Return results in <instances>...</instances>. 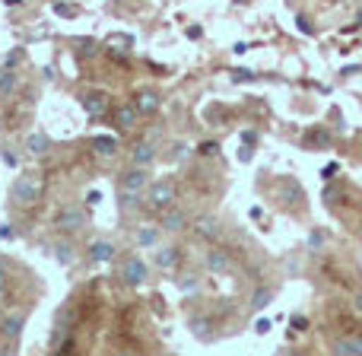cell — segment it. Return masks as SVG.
<instances>
[{
    "label": "cell",
    "mask_w": 362,
    "mask_h": 356,
    "mask_svg": "<svg viewBox=\"0 0 362 356\" xmlns=\"http://www.w3.org/2000/svg\"><path fill=\"white\" fill-rule=\"evenodd\" d=\"M86 261L89 268H105V264L118 261V245L112 239H93L86 245Z\"/></svg>",
    "instance_id": "52a82bcc"
},
{
    "label": "cell",
    "mask_w": 362,
    "mask_h": 356,
    "mask_svg": "<svg viewBox=\"0 0 362 356\" xmlns=\"http://www.w3.org/2000/svg\"><path fill=\"white\" fill-rule=\"evenodd\" d=\"M86 226H89L86 207H80V204L61 207V213H57V229H61L64 236H76V232H83Z\"/></svg>",
    "instance_id": "5b68a950"
},
{
    "label": "cell",
    "mask_w": 362,
    "mask_h": 356,
    "mask_svg": "<svg viewBox=\"0 0 362 356\" xmlns=\"http://www.w3.org/2000/svg\"><path fill=\"white\" fill-rule=\"evenodd\" d=\"M42 194H45V176L35 169H25L16 176V181H13L10 204L19 207V210H29V207H35L38 200H42Z\"/></svg>",
    "instance_id": "6da1fadb"
},
{
    "label": "cell",
    "mask_w": 362,
    "mask_h": 356,
    "mask_svg": "<svg viewBox=\"0 0 362 356\" xmlns=\"http://www.w3.org/2000/svg\"><path fill=\"white\" fill-rule=\"evenodd\" d=\"M356 25H362V13H359V16H356Z\"/></svg>",
    "instance_id": "f6af8a7d"
},
{
    "label": "cell",
    "mask_w": 362,
    "mask_h": 356,
    "mask_svg": "<svg viewBox=\"0 0 362 356\" xmlns=\"http://www.w3.org/2000/svg\"><path fill=\"white\" fill-rule=\"evenodd\" d=\"M112 121L118 131H134V127L140 125V112L134 102H118V105H112Z\"/></svg>",
    "instance_id": "5bb4252c"
},
{
    "label": "cell",
    "mask_w": 362,
    "mask_h": 356,
    "mask_svg": "<svg viewBox=\"0 0 362 356\" xmlns=\"http://www.w3.org/2000/svg\"><path fill=\"white\" fill-rule=\"evenodd\" d=\"M216 150H219V147L213 144V140H204V144L197 147V153H200V156H216Z\"/></svg>",
    "instance_id": "836d02e7"
},
{
    "label": "cell",
    "mask_w": 362,
    "mask_h": 356,
    "mask_svg": "<svg viewBox=\"0 0 362 356\" xmlns=\"http://www.w3.org/2000/svg\"><path fill=\"white\" fill-rule=\"evenodd\" d=\"M80 102H83V108H86V115L93 121H102L105 115H112V96H108L105 89H86Z\"/></svg>",
    "instance_id": "9c48e42d"
},
{
    "label": "cell",
    "mask_w": 362,
    "mask_h": 356,
    "mask_svg": "<svg viewBox=\"0 0 362 356\" xmlns=\"http://www.w3.org/2000/svg\"><path fill=\"white\" fill-rule=\"evenodd\" d=\"M293 331H308V318H305V315H293Z\"/></svg>",
    "instance_id": "74e56055"
},
{
    "label": "cell",
    "mask_w": 362,
    "mask_h": 356,
    "mask_svg": "<svg viewBox=\"0 0 362 356\" xmlns=\"http://www.w3.org/2000/svg\"><path fill=\"white\" fill-rule=\"evenodd\" d=\"M187 328H191V334L197 340H204V344H210V340L216 338V318H213L210 312H194L191 318H187Z\"/></svg>",
    "instance_id": "4fadbf2b"
},
{
    "label": "cell",
    "mask_w": 362,
    "mask_h": 356,
    "mask_svg": "<svg viewBox=\"0 0 362 356\" xmlns=\"http://www.w3.org/2000/svg\"><path fill=\"white\" fill-rule=\"evenodd\" d=\"M76 45H80V57H95L99 54V45H95L93 38H80Z\"/></svg>",
    "instance_id": "f546056e"
},
{
    "label": "cell",
    "mask_w": 362,
    "mask_h": 356,
    "mask_svg": "<svg viewBox=\"0 0 362 356\" xmlns=\"http://www.w3.org/2000/svg\"><path fill=\"white\" fill-rule=\"evenodd\" d=\"M51 147H54V140L48 137L45 131H32L29 137H25V153H29L32 159H42L51 153Z\"/></svg>",
    "instance_id": "d6986e66"
},
{
    "label": "cell",
    "mask_w": 362,
    "mask_h": 356,
    "mask_svg": "<svg viewBox=\"0 0 362 356\" xmlns=\"http://www.w3.org/2000/svg\"><path fill=\"white\" fill-rule=\"evenodd\" d=\"M89 147H93V153H95L99 159L118 156V137H108V134H95V137L89 140Z\"/></svg>",
    "instance_id": "603a6c76"
},
{
    "label": "cell",
    "mask_w": 362,
    "mask_h": 356,
    "mask_svg": "<svg viewBox=\"0 0 362 356\" xmlns=\"http://www.w3.org/2000/svg\"><path fill=\"white\" fill-rule=\"evenodd\" d=\"M353 312H356L359 318H362V293H356V296H353Z\"/></svg>",
    "instance_id": "b9f144b4"
},
{
    "label": "cell",
    "mask_w": 362,
    "mask_h": 356,
    "mask_svg": "<svg viewBox=\"0 0 362 356\" xmlns=\"http://www.w3.org/2000/svg\"><path fill=\"white\" fill-rule=\"evenodd\" d=\"M144 197H146V207H150L153 213L169 210V207L178 204V181L175 178H153Z\"/></svg>",
    "instance_id": "7a4b0ae2"
},
{
    "label": "cell",
    "mask_w": 362,
    "mask_h": 356,
    "mask_svg": "<svg viewBox=\"0 0 362 356\" xmlns=\"http://www.w3.org/2000/svg\"><path fill=\"white\" fill-rule=\"evenodd\" d=\"M235 83H242V80H255V74L251 70H235V76H232Z\"/></svg>",
    "instance_id": "f35d334b"
},
{
    "label": "cell",
    "mask_w": 362,
    "mask_h": 356,
    "mask_svg": "<svg viewBox=\"0 0 362 356\" xmlns=\"http://www.w3.org/2000/svg\"><path fill=\"white\" fill-rule=\"evenodd\" d=\"M54 13H57V16H76V6H67V4H54Z\"/></svg>",
    "instance_id": "8d00e7d4"
},
{
    "label": "cell",
    "mask_w": 362,
    "mask_h": 356,
    "mask_svg": "<svg viewBox=\"0 0 362 356\" xmlns=\"http://www.w3.org/2000/svg\"><path fill=\"white\" fill-rule=\"evenodd\" d=\"M0 156H4V163H6V166H13V169H16V166H19V159L13 156L10 150H4V153H0Z\"/></svg>",
    "instance_id": "ab89813d"
},
{
    "label": "cell",
    "mask_w": 362,
    "mask_h": 356,
    "mask_svg": "<svg viewBox=\"0 0 362 356\" xmlns=\"http://www.w3.org/2000/svg\"><path fill=\"white\" fill-rule=\"evenodd\" d=\"M105 54H108V57H112V61H115V64H118V61H121V64H124V61H127V57H131V51H127V48H115V45H112V48H105Z\"/></svg>",
    "instance_id": "4dcf8cb0"
},
{
    "label": "cell",
    "mask_w": 362,
    "mask_h": 356,
    "mask_svg": "<svg viewBox=\"0 0 362 356\" xmlns=\"http://www.w3.org/2000/svg\"><path fill=\"white\" fill-rule=\"evenodd\" d=\"M121 280L134 289L144 287V283L150 280V264H146L140 255H127L124 261H121Z\"/></svg>",
    "instance_id": "ba28073f"
},
{
    "label": "cell",
    "mask_w": 362,
    "mask_h": 356,
    "mask_svg": "<svg viewBox=\"0 0 362 356\" xmlns=\"http://www.w3.org/2000/svg\"><path fill=\"white\" fill-rule=\"evenodd\" d=\"M181 264H185V248H181L178 242H169V245H159V248H153V268L159 270V274H178Z\"/></svg>",
    "instance_id": "277c9868"
},
{
    "label": "cell",
    "mask_w": 362,
    "mask_h": 356,
    "mask_svg": "<svg viewBox=\"0 0 362 356\" xmlns=\"http://www.w3.org/2000/svg\"><path fill=\"white\" fill-rule=\"evenodd\" d=\"M276 197L283 200V204L293 210V207H302V200H305V191H302L299 181L293 178H280V185H276Z\"/></svg>",
    "instance_id": "e0dca14e"
},
{
    "label": "cell",
    "mask_w": 362,
    "mask_h": 356,
    "mask_svg": "<svg viewBox=\"0 0 362 356\" xmlns=\"http://www.w3.org/2000/svg\"><path fill=\"white\" fill-rule=\"evenodd\" d=\"M163 226L159 223H144V226H137L134 229V245L137 248H144V251H153V248H159L163 245Z\"/></svg>",
    "instance_id": "7c38bea8"
},
{
    "label": "cell",
    "mask_w": 362,
    "mask_h": 356,
    "mask_svg": "<svg viewBox=\"0 0 362 356\" xmlns=\"http://www.w3.org/2000/svg\"><path fill=\"white\" fill-rule=\"evenodd\" d=\"M76 258H80V248H76L70 239H57L54 242V261L61 264V268H74Z\"/></svg>",
    "instance_id": "ffe728a7"
},
{
    "label": "cell",
    "mask_w": 362,
    "mask_h": 356,
    "mask_svg": "<svg viewBox=\"0 0 362 356\" xmlns=\"http://www.w3.org/2000/svg\"><path fill=\"white\" fill-rule=\"evenodd\" d=\"M191 229H194V236L204 239V242H216V239L223 236V226H219L216 217H200V219H194Z\"/></svg>",
    "instance_id": "ac0fdd59"
},
{
    "label": "cell",
    "mask_w": 362,
    "mask_h": 356,
    "mask_svg": "<svg viewBox=\"0 0 362 356\" xmlns=\"http://www.w3.org/2000/svg\"><path fill=\"white\" fill-rule=\"evenodd\" d=\"M99 200H102V191H99V188H89V191L83 194V204H86V207H95Z\"/></svg>",
    "instance_id": "1f68e13d"
},
{
    "label": "cell",
    "mask_w": 362,
    "mask_h": 356,
    "mask_svg": "<svg viewBox=\"0 0 362 356\" xmlns=\"http://www.w3.org/2000/svg\"><path fill=\"white\" fill-rule=\"evenodd\" d=\"M204 268H206V274H213V277H226L235 270V258H232V251L223 248V245H210V251H206V258H204Z\"/></svg>",
    "instance_id": "8992f818"
},
{
    "label": "cell",
    "mask_w": 362,
    "mask_h": 356,
    "mask_svg": "<svg viewBox=\"0 0 362 356\" xmlns=\"http://www.w3.org/2000/svg\"><path fill=\"white\" fill-rule=\"evenodd\" d=\"M159 226H163L165 236H181V232L191 229V217H187L185 207H169V210L159 213Z\"/></svg>",
    "instance_id": "30bf717a"
},
{
    "label": "cell",
    "mask_w": 362,
    "mask_h": 356,
    "mask_svg": "<svg viewBox=\"0 0 362 356\" xmlns=\"http://www.w3.org/2000/svg\"><path fill=\"white\" fill-rule=\"evenodd\" d=\"M331 353L337 356H362V334H346L331 344Z\"/></svg>",
    "instance_id": "7402d4cb"
},
{
    "label": "cell",
    "mask_w": 362,
    "mask_h": 356,
    "mask_svg": "<svg viewBox=\"0 0 362 356\" xmlns=\"http://www.w3.org/2000/svg\"><path fill=\"white\" fill-rule=\"evenodd\" d=\"M204 35V29H200V25H191V29H187V38H200Z\"/></svg>",
    "instance_id": "7bdbcfd3"
},
{
    "label": "cell",
    "mask_w": 362,
    "mask_h": 356,
    "mask_svg": "<svg viewBox=\"0 0 362 356\" xmlns=\"http://www.w3.org/2000/svg\"><path fill=\"white\" fill-rule=\"evenodd\" d=\"M242 147H251V150H255L257 147V131H245L242 134Z\"/></svg>",
    "instance_id": "d590c367"
},
{
    "label": "cell",
    "mask_w": 362,
    "mask_h": 356,
    "mask_svg": "<svg viewBox=\"0 0 362 356\" xmlns=\"http://www.w3.org/2000/svg\"><path fill=\"white\" fill-rule=\"evenodd\" d=\"M296 23H299V29H302V32H305V35H312V32H315L312 19H308V16H302V13H299V16H296Z\"/></svg>",
    "instance_id": "e575fe53"
},
{
    "label": "cell",
    "mask_w": 362,
    "mask_h": 356,
    "mask_svg": "<svg viewBox=\"0 0 362 356\" xmlns=\"http://www.w3.org/2000/svg\"><path fill=\"white\" fill-rule=\"evenodd\" d=\"M127 159H131V166H146V169H153V166L159 163V150H156V144H150V140H137Z\"/></svg>",
    "instance_id": "2e32d148"
},
{
    "label": "cell",
    "mask_w": 362,
    "mask_h": 356,
    "mask_svg": "<svg viewBox=\"0 0 362 356\" xmlns=\"http://www.w3.org/2000/svg\"><path fill=\"white\" fill-rule=\"evenodd\" d=\"M25 321H29V312H10L4 321H0V353L16 350Z\"/></svg>",
    "instance_id": "3957f363"
},
{
    "label": "cell",
    "mask_w": 362,
    "mask_h": 356,
    "mask_svg": "<svg viewBox=\"0 0 362 356\" xmlns=\"http://www.w3.org/2000/svg\"><path fill=\"white\" fill-rule=\"evenodd\" d=\"M270 328H274V325H270L267 318H261V321H257V325H255V331H257V334H267Z\"/></svg>",
    "instance_id": "60d3db41"
},
{
    "label": "cell",
    "mask_w": 362,
    "mask_h": 356,
    "mask_svg": "<svg viewBox=\"0 0 362 356\" xmlns=\"http://www.w3.org/2000/svg\"><path fill=\"white\" fill-rule=\"evenodd\" d=\"M325 245H327V232L321 229V226H315V229L308 232V239H305V248L315 255V251H321V248H325Z\"/></svg>",
    "instance_id": "83f0119b"
},
{
    "label": "cell",
    "mask_w": 362,
    "mask_h": 356,
    "mask_svg": "<svg viewBox=\"0 0 362 356\" xmlns=\"http://www.w3.org/2000/svg\"><path fill=\"white\" fill-rule=\"evenodd\" d=\"M23 51H10V54L4 57V67H19V64H23Z\"/></svg>",
    "instance_id": "d6a6232c"
},
{
    "label": "cell",
    "mask_w": 362,
    "mask_h": 356,
    "mask_svg": "<svg viewBox=\"0 0 362 356\" xmlns=\"http://www.w3.org/2000/svg\"><path fill=\"white\" fill-rule=\"evenodd\" d=\"M0 306H10V261L0 258Z\"/></svg>",
    "instance_id": "4316f807"
},
{
    "label": "cell",
    "mask_w": 362,
    "mask_h": 356,
    "mask_svg": "<svg viewBox=\"0 0 362 356\" xmlns=\"http://www.w3.org/2000/svg\"><path fill=\"white\" fill-rule=\"evenodd\" d=\"M153 181V172L146 166H127L118 176V188H127V191H146Z\"/></svg>",
    "instance_id": "8fae6325"
},
{
    "label": "cell",
    "mask_w": 362,
    "mask_h": 356,
    "mask_svg": "<svg viewBox=\"0 0 362 356\" xmlns=\"http://www.w3.org/2000/svg\"><path fill=\"white\" fill-rule=\"evenodd\" d=\"M185 156H187V144H181V140H175V144L165 150V159H169V163H178V159H185Z\"/></svg>",
    "instance_id": "f1b7e54d"
},
{
    "label": "cell",
    "mask_w": 362,
    "mask_h": 356,
    "mask_svg": "<svg viewBox=\"0 0 362 356\" xmlns=\"http://www.w3.org/2000/svg\"><path fill=\"white\" fill-rule=\"evenodd\" d=\"M144 194L146 191H127V188H118V197H115V200H118V213H124V217H127V213H134V210H140V207H144Z\"/></svg>",
    "instance_id": "44dd1931"
},
{
    "label": "cell",
    "mask_w": 362,
    "mask_h": 356,
    "mask_svg": "<svg viewBox=\"0 0 362 356\" xmlns=\"http://www.w3.org/2000/svg\"><path fill=\"white\" fill-rule=\"evenodd\" d=\"M334 172H337V166H327V169H325V176H321V178H325V181H331V178H334Z\"/></svg>",
    "instance_id": "ee69618b"
},
{
    "label": "cell",
    "mask_w": 362,
    "mask_h": 356,
    "mask_svg": "<svg viewBox=\"0 0 362 356\" xmlns=\"http://www.w3.org/2000/svg\"><path fill=\"white\" fill-rule=\"evenodd\" d=\"M175 287H178L181 296H200V289H204V277L194 274V270H187V274H181V270H178Z\"/></svg>",
    "instance_id": "cb8c5ba5"
},
{
    "label": "cell",
    "mask_w": 362,
    "mask_h": 356,
    "mask_svg": "<svg viewBox=\"0 0 362 356\" xmlns=\"http://www.w3.org/2000/svg\"><path fill=\"white\" fill-rule=\"evenodd\" d=\"M359 236H362V223H359Z\"/></svg>",
    "instance_id": "bcb514c9"
},
{
    "label": "cell",
    "mask_w": 362,
    "mask_h": 356,
    "mask_svg": "<svg viewBox=\"0 0 362 356\" xmlns=\"http://www.w3.org/2000/svg\"><path fill=\"white\" fill-rule=\"evenodd\" d=\"M274 302V289L267 287V283H257L255 289H251V299H248V309L251 312H264V309Z\"/></svg>",
    "instance_id": "d4e9b609"
},
{
    "label": "cell",
    "mask_w": 362,
    "mask_h": 356,
    "mask_svg": "<svg viewBox=\"0 0 362 356\" xmlns=\"http://www.w3.org/2000/svg\"><path fill=\"white\" fill-rule=\"evenodd\" d=\"M131 102L137 105L140 118H153V115H156L159 108H163V96H159L156 89H137Z\"/></svg>",
    "instance_id": "9a60e30c"
},
{
    "label": "cell",
    "mask_w": 362,
    "mask_h": 356,
    "mask_svg": "<svg viewBox=\"0 0 362 356\" xmlns=\"http://www.w3.org/2000/svg\"><path fill=\"white\" fill-rule=\"evenodd\" d=\"M19 89V74L16 67H4L0 70V99H13Z\"/></svg>",
    "instance_id": "484cf974"
}]
</instances>
